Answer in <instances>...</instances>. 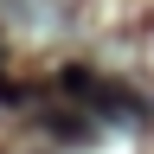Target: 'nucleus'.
Masks as SVG:
<instances>
[{
  "instance_id": "1",
  "label": "nucleus",
  "mask_w": 154,
  "mask_h": 154,
  "mask_svg": "<svg viewBox=\"0 0 154 154\" xmlns=\"http://www.w3.org/2000/svg\"><path fill=\"white\" fill-rule=\"evenodd\" d=\"M64 84L71 90H90L84 103L96 116H116V122H135V116H141V103H128V90H116V84H103V77H90V71H64Z\"/></svg>"
}]
</instances>
